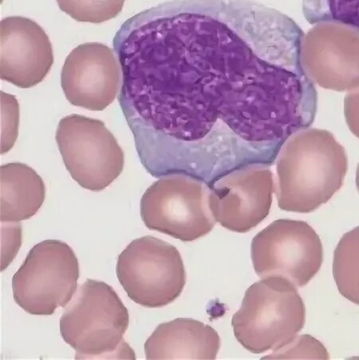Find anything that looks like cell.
I'll return each instance as SVG.
<instances>
[{"label":"cell","mask_w":359,"mask_h":360,"mask_svg":"<svg viewBox=\"0 0 359 360\" xmlns=\"http://www.w3.org/2000/svg\"><path fill=\"white\" fill-rule=\"evenodd\" d=\"M304 39L291 18L256 0H170L130 18L113 46L144 169L209 186L273 165L316 115Z\"/></svg>","instance_id":"1"},{"label":"cell","mask_w":359,"mask_h":360,"mask_svg":"<svg viewBox=\"0 0 359 360\" xmlns=\"http://www.w3.org/2000/svg\"><path fill=\"white\" fill-rule=\"evenodd\" d=\"M347 169L346 150L330 131H298L277 158L275 193L279 207L296 213L315 211L343 187Z\"/></svg>","instance_id":"2"},{"label":"cell","mask_w":359,"mask_h":360,"mask_svg":"<svg viewBox=\"0 0 359 360\" xmlns=\"http://www.w3.org/2000/svg\"><path fill=\"white\" fill-rule=\"evenodd\" d=\"M130 325L127 307L105 282L87 279L60 320V334L75 359H136L123 335Z\"/></svg>","instance_id":"3"},{"label":"cell","mask_w":359,"mask_h":360,"mask_svg":"<svg viewBox=\"0 0 359 360\" xmlns=\"http://www.w3.org/2000/svg\"><path fill=\"white\" fill-rule=\"evenodd\" d=\"M306 321V308L296 286L282 278H262L245 292L233 315V333L254 354L277 351L289 345Z\"/></svg>","instance_id":"4"},{"label":"cell","mask_w":359,"mask_h":360,"mask_svg":"<svg viewBox=\"0 0 359 360\" xmlns=\"http://www.w3.org/2000/svg\"><path fill=\"white\" fill-rule=\"evenodd\" d=\"M159 179L141 200V216L146 226L184 243L210 233L217 221L209 207L208 186L182 174Z\"/></svg>","instance_id":"5"},{"label":"cell","mask_w":359,"mask_h":360,"mask_svg":"<svg viewBox=\"0 0 359 360\" xmlns=\"http://www.w3.org/2000/svg\"><path fill=\"white\" fill-rule=\"evenodd\" d=\"M79 278L73 250L58 240H46L30 250L12 278L15 302L29 314L52 315L71 301Z\"/></svg>","instance_id":"6"},{"label":"cell","mask_w":359,"mask_h":360,"mask_svg":"<svg viewBox=\"0 0 359 360\" xmlns=\"http://www.w3.org/2000/svg\"><path fill=\"white\" fill-rule=\"evenodd\" d=\"M117 277L128 297L143 307L160 308L182 295L187 272L177 249L163 240H134L118 257Z\"/></svg>","instance_id":"7"},{"label":"cell","mask_w":359,"mask_h":360,"mask_svg":"<svg viewBox=\"0 0 359 360\" xmlns=\"http://www.w3.org/2000/svg\"><path fill=\"white\" fill-rule=\"evenodd\" d=\"M56 140L65 167L82 188L101 191L124 169V153L100 120L77 114L59 122Z\"/></svg>","instance_id":"8"},{"label":"cell","mask_w":359,"mask_h":360,"mask_svg":"<svg viewBox=\"0 0 359 360\" xmlns=\"http://www.w3.org/2000/svg\"><path fill=\"white\" fill-rule=\"evenodd\" d=\"M251 256L260 278H282L302 288L320 271L323 248L306 221L278 219L253 238Z\"/></svg>","instance_id":"9"},{"label":"cell","mask_w":359,"mask_h":360,"mask_svg":"<svg viewBox=\"0 0 359 360\" xmlns=\"http://www.w3.org/2000/svg\"><path fill=\"white\" fill-rule=\"evenodd\" d=\"M208 188L209 207L215 220L237 233H247L267 217L275 191L273 173L263 165L230 172Z\"/></svg>","instance_id":"10"},{"label":"cell","mask_w":359,"mask_h":360,"mask_svg":"<svg viewBox=\"0 0 359 360\" xmlns=\"http://www.w3.org/2000/svg\"><path fill=\"white\" fill-rule=\"evenodd\" d=\"M109 46L87 43L75 48L65 58L61 86L71 105L103 111L115 100L121 67Z\"/></svg>","instance_id":"11"},{"label":"cell","mask_w":359,"mask_h":360,"mask_svg":"<svg viewBox=\"0 0 359 360\" xmlns=\"http://www.w3.org/2000/svg\"><path fill=\"white\" fill-rule=\"evenodd\" d=\"M1 80L21 89L43 82L53 64L49 37L37 22L22 16H9L0 22Z\"/></svg>","instance_id":"12"},{"label":"cell","mask_w":359,"mask_h":360,"mask_svg":"<svg viewBox=\"0 0 359 360\" xmlns=\"http://www.w3.org/2000/svg\"><path fill=\"white\" fill-rule=\"evenodd\" d=\"M148 360L217 359L218 333L211 326L194 319L177 318L160 323L145 344Z\"/></svg>","instance_id":"13"},{"label":"cell","mask_w":359,"mask_h":360,"mask_svg":"<svg viewBox=\"0 0 359 360\" xmlns=\"http://www.w3.org/2000/svg\"><path fill=\"white\" fill-rule=\"evenodd\" d=\"M1 223H19L33 217L43 206L46 188L31 167L22 163L1 166Z\"/></svg>","instance_id":"14"},{"label":"cell","mask_w":359,"mask_h":360,"mask_svg":"<svg viewBox=\"0 0 359 360\" xmlns=\"http://www.w3.org/2000/svg\"><path fill=\"white\" fill-rule=\"evenodd\" d=\"M333 275L339 292L359 305V226L340 239L334 253Z\"/></svg>","instance_id":"15"},{"label":"cell","mask_w":359,"mask_h":360,"mask_svg":"<svg viewBox=\"0 0 359 360\" xmlns=\"http://www.w3.org/2000/svg\"><path fill=\"white\" fill-rule=\"evenodd\" d=\"M302 9L310 25L339 24L359 34V0H302Z\"/></svg>","instance_id":"16"},{"label":"cell","mask_w":359,"mask_h":360,"mask_svg":"<svg viewBox=\"0 0 359 360\" xmlns=\"http://www.w3.org/2000/svg\"><path fill=\"white\" fill-rule=\"evenodd\" d=\"M127 0H56L60 10L82 22L101 23L121 13Z\"/></svg>","instance_id":"17"},{"label":"cell","mask_w":359,"mask_h":360,"mask_svg":"<svg viewBox=\"0 0 359 360\" xmlns=\"http://www.w3.org/2000/svg\"><path fill=\"white\" fill-rule=\"evenodd\" d=\"M329 359L330 356L321 342L310 335L295 338L289 345L273 351L262 359Z\"/></svg>","instance_id":"18"},{"label":"cell","mask_w":359,"mask_h":360,"mask_svg":"<svg viewBox=\"0 0 359 360\" xmlns=\"http://www.w3.org/2000/svg\"><path fill=\"white\" fill-rule=\"evenodd\" d=\"M19 103L14 96L1 92V154L10 151L18 137Z\"/></svg>","instance_id":"19"},{"label":"cell","mask_w":359,"mask_h":360,"mask_svg":"<svg viewBox=\"0 0 359 360\" xmlns=\"http://www.w3.org/2000/svg\"><path fill=\"white\" fill-rule=\"evenodd\" d=\"M356 186L359 193V164L358 165L356 172Z\"/></svg>","instance_id":"20"}]
</instances>
